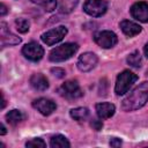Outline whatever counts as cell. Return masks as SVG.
Returning <instances> with one entry per match:
<instances>
[{
	"label": "cell",
	"instance_id": "cell-7",
	"mask_svg": "<svg viewBox=\"0 0 148 148\" xmlns=\"http://www.w3.org/2000/svg\"><path fill=\"white\" fill-rule=\"evenodd\" d=\"M66 35H67V28L64 27V25H59V27H57L54 29H51L47 32L43 34L42 35V40L46 45L51 46V45H54V44L59 43L60 40H62Z\"/></svg>",
	"mask_w": 148,
	"mask_h": 148
},
{
	"label": "cell",
	"instance_id": "cell-17",
	"mask_svg": "<svg viewBox=\"0 0 148 148\" xmlns=\"http://www.w3.org/2000/svg\"><path fill=\"white\" fill-rule=\"evenodd\" d=\"M69 114L74 120L83 121L89 117V111H88L87 108H75V109L71 110Z\"/></svg>",
	"mask_w": 148,
	"mask_h": 148
},
{
	"label": "cell",
	"instance_id": "cell-12",
	"mask_svg": "<svg viewBox=\"0 0 148 148\" xmlns=\"http://www.w3.org/2000/svg\"><path fill=\"white\" fill-rule=\"evenodd\" d=\"M0 39H1V46L7 45H16L21 43V38L12 34L8 29L5 22H1L0 24Z\"/></svg>",
	"mask_w": 148,
	"mask_h": 148
},
{
	"label": "cell",
	"instance_id": "cell-31",
	"mask_svg": "<svg viewBox=\"0 0 148 148\" xmlns=\"http://www.w3.org/2000/svg\"><path fill=\"white\" fill-rule=\"evenodd\" d=\"M147 74H148V71H147Z\"/></svg>",
	"mask_w": 148,
	"mask_h": 148
},
{
	"label": "cell",
	"instance_id": "cell-27",
	"mask_svg": "<svg viewBox=\"0 0 148 148\" xmlns=\"http://www.w3.org/2000/svg\"><path fill=\"white\" fill-rule=\"evenodd\" d=\"M6 13H7V7L5 6V3H1L0 5V16L6 15Z\"/></svg>",
	"mask_w": 148,
	"mask_h": 148
},
{
	"label": "cell",
	"instance_id": "cell-13",
	"mask_svg": "<svg viewBox=\"0 0 148 148\" xmlns=\"http://www.w3.org/2000/svg\"><path fill=\"white\" fill-rule=\"evenodd\" d=\"M30 84L31 87L37 90V91H44L49 88V81L47 79L40 74V73H36V74H32L31 77H30Z\"/></svg>",
	"mask_w": 148,
	"mask_h": 148
},
{
	"label": "cell",
	"instance_id": "cell-4",
	"mask_svg": "<svg viewBox=\"0 0 148 148\" xmlns=\"http://www.w3.org/2000/svg\"><path fill=\"white\" fill-rule=\"evenodd\" d=\"M59 94L67 99H76L83 95L77 81L75 80H68L62 83V86L59 88Z\"/></svg>",
	"mask_w": 148,
	"mask_h": 148
},
{
	"label": "cell",
	"instance_id": "cell-25",
	"mask_svg": "<svg viewBox=\"0 0 148 148\" xmlns=\"http://www.w3.org/2000/svg\"><path fill=\"white\" fill-rule=\"evenodd\" d=\"M51 72H52V74H53L54 76H57V77H59V79L65 76V71H64L62 68H52Z\"/></svg>",
	"mask_w": 148,
	"mask_h": 148
},
{
	"label": "cell",
	"instance_id": "cell-6",
	"mask_svg": "<svg viewBox=\"0 0 148 148\" xmlns=\"http://www.w3.org/2000/svg\"><path fill=\"white\" fill-rule=\"evenodd\" d=\"M94 40L101 47L110 49L117 44L118 38L114 32H112L110 30H103V31H98L94 35Z\"/></svg>",
	"mask_w": 148,
	"mask_h": 148
},
{
	"label": "cell",
	"instance_id": "cell-18",
	"mask_svg": "<svg viewBox=\"0 0 148 148\" xmlns=\"http://www.w3.org/2000/svg\"><path fill=\"white\" fill-rule=\"evenodd\" d=\"M6 119L10 125H17L18 123H21L24 119V114L22 113V111L20 110H12L6 114Z\"/></svg>",
	"mask_w": 148,
	"mask_h": 148
},
{
	"label": "cell",
	"instance_id": "cell-1",
	"mask_svg": "<svg viewBox=\"0 0 148 148\" xmlns=\"http://www.w3.org/2000/svg\"><path fill=\"white\" fill-rule=\"evenodd\" d=\"M148 102V81L140 83L123 101L121 109L124 111H134L142 108Z\"/></svg>",
	"mask_w": 148,
	"mask_h": 148
},
{
	"label": "cell",
	"instance_id": "cell-28",
	"mask_svg": "<svg viewBox=\"0 0 148 148\" xmlns=\"http://www.w3.org/2000/svg\"><path fill=\"white\" fill-rule=\"evenodd\" d=\"M0 134H1V135L6 134V127H5V125H3V124H1V125H0Z\"/></svg>",
	"mask_w": 148,
	"mask_h": 148
},
{
	"label": "cell",
	"instance_id": "cell-16",
	"mask_svg": "<svg viewBox=\"0 0 148 148\" xmlns=\"http://www.w3.org/2000/svg\"><path fill=\"white\" fill-rule=\"evenodd\" d=\"M50 146L52 148H68L71 146V143L68 142L66 136H64L61 134H57V135H53L51 138Z\"/></svg>",
	"mask_w": 148,
	"mask_h": 148
},
{
	"label": "cell",
	"instance_id": "cell-11",
	"mask_svg": "<svg viewBox=\"0 0 148 148\" xmlns=\"http://www.w3.org/2000/svg\"><path fill=\"white\" fill-rule=\"evenodd\" d=\"M131 15L138 21L147 23L148 22V3L145 1L135 2L131 7Z\"/></svg>",
	"mask_w": 148,
	"mask_h": 148
},
{
	"label": "cell",
	"instance_id": "cell-20",
	"mask_svg": "<svg viewBox=\"0 0 148 148\" xmlns=\"http://www.w3.org/2000/svg\"><path fill=\"white\" fill-rule=\"evenodd\" d=\"M127 64L131 65L132 67H135V68L141 67L142 59H141V56H140L139 51H134V52H132V53L127 57Z\"/></svg>",
	"mask_w": 148,
	"mask_h": 148
},
{
	"label": "cell",
	"instance_id": "cell-19",
	"mask_svg": "<svg viewBox=\"0 0 148 148\" xmlns=\"http://www.w3.org/2000/svg\"><path fill=\"white\" fill-rule=\"evenodd\" d=\"M77 1L79 0H61L60 6H59L60 12L64 14H69L77 5Z\"/></svg>",
	"mask_w": 148,
	"mask_h": 148
},
{
	"label": "cell",
	"instance_id": "cell-9",
	"mask_svg": "<svg viewBox=\"0 0 148 148\" xmlns=\"http://www.w3.org/2000/svg\"><path fill=\"white\" fill-rule=\"evenodd\" d=\"M97 61H98V58L95 53L92 52L82 53L77 60V68L81 72H89L97 65Z\"/></svg>",
	"mask_w": 148,
	"mask_h": 148
},
{
	"label": "cell",
	"instance_id": "cell-10",
	"mask_svg": "<svg viewBox=\"0 0 148 148\" xmlns=\"http://www.w3.org/2000/svg\"><path fill=\"white\" fill-rule=\"evenodd\" d=\"M32 106L39 111L43 116H50L56 109H57V105L53 101L49 99V98H38V99H35L32 102Z\"/></svg>",
	"mask_w": 148,
	"mask_h": 148
},
{
	"label": "cell",
	"instance_id": "cell-15",
	"mask_svg": "<svg viewBox=\"0 0 148 148\" xmlns=\"http://www.w3.org/2000/svg\"><path fill=\"white\" fill-rule=\"evenodd\" d=\"M114 111H116V108L111 103H105L104 102V103L96 104V112H97V116L101 119H108V118L112 117Z\"/></svg>",
	"mask_w": 148,
	"mask_h": 148
},
{
	"label": "cell",
	"instance_id": "cell-30",
	"mask_svg": "<svg viewBox=\"0 0 148 148\" xmlns=\"http://www.w3.org/2000/svg\"><path fill=\"white\" fill-rule=\"evenodd\" d=\"M143 51H145V54H146V57L148 58V43L145 45V49H143Z\"/></svg>",
	"mask_w": 148,
	"mask_h": 148
},
{
	"label": "cell",
	"instance_id": "cell-29",
	"mask_svg": "<svg viewBox=\"0 0 148 148\" xmlns=\"http://www.w3.org/2000/svg\"><path fill=\"white\" fill-rule=\"evenodd\" d=\"M1 97H2V104H1V109H3V108H5V105H6V99H5L3 92H1Z\"/></svg>",
	"mask_w": 148,
	"mask_h": 148
},
{
	"label": "cell",
	"instance_id": "cell-5",
	"mask_svg": "<svg viewBox=\"0 0 148 148\" xmlns=\"http://www.w3.org/2000/svg\"><path fill=\"white\" fill-rule=\"evenodd\" d=\"M108 9L106 0H86L83 10L90 16H102Z\"/></svg>",
	"mask_w": 148,
	"mask_h": 148
},
{
	"label": "cell",
	"instance_id": "cell-2",
	"mask_svg": "<svg viewBox=\"0 0 148 148\" xmlns=\"http://www.w3.org/2000/svg\"><path fill=\"white\" fill-rule=\"evenodd\" d=\"M77 49H79V46L75 43H65V44L53 49L50 52V57L49 58L53 62L65 61V60L69 59L71 57H73L76 53Z\"/></svg>",
	"mask_w": 148,
	"mask_h": 148
},
{
	"label": "cell",
	"instance_id": "cell-14",
	"mask_svg": "<svg viewBox=\"0 0 148 148\" xmlns=\"http://www.w3.org/2000/svg\"><path fill=\"white\" fill-rule=\"evenodd\" d=\"M120 28H121V31L128 37H133V36L141 32V27L138 23L128 21V20L121 21L120 22Z\"/></svg>",
	"mask_w": 148,
	"mask_h": 148
},
{
	"label": "cell",
	"instance_id": "cell-22",
	"mask_svg": "<svg viewBox=\"0 0 148 148\" xmlns=\"http://www.w3.org/2000/svg\"><path fill=\"white\" fill-rule=\"evenodd\" d=\"M15 25H16V29L18 30V32L24 34V32H27L29 30L30 23L25 18H16L15 20Z\"/></svg>",
	"mask_w": 148,
	"mask_h": 148
},
{
	"label": "cell",
	"instance_id": "cell-21",
	"mask_svg": "<svg viewBox=\"0 0 148 148\" xmlns=\"http://www.w3.org/2000/svg\"><path fill=\"white\" fill-rule=\"evenodd\" d=\"M32 1L42 6L46 12H52L53 9H56L57 6V0H32Z\"/></svg>",
	"mask_w": 148,
	"mask_h": 148
},
{
	"label": "cell",
	"instance_id": "cell-8",
	"mask_svg": "<svg viewBox=\"0 0 148 148\" xmlns=\"http://www.w3.org/2000/svg\"><path fill=\"white\" fill-rule=\"evenodd\" d=\"M22 53L27 59H29L31 61H38V60H40L43 58L44 50L38 43L31 42V43H28V44H25L23 46Z\"/></svg>",
	"mask_w": 148,
	"mask_h": 148
},
{
	"label": "cell",
	"instance_id": "cell-26",
	"mask_svg": "<svg viewBox=\"0 0 148 148\" xmlns=\"http://www.w3.org/2000/svg\"><path fill=\"white\" fill-rule=\"evenodd\" d=\"M110 146L111 147H120L121 146V140L119 138H112L110 140Z\"/></svg>",
	"mask_w": 148,
	"mask_h": 148
},
{
	"label": "cell",
	"instance_id": "cell-24",
	"mask_svg": "<svg viewBox=\"0 0 148 148\" xmlns=\"http://www.w3.org/2000/svg\"><path fill=\"white\" fill-rule=\"evenodd\" d=\"M90 126L92 127V130L95 131H101L102 127H103V123L101 120H97V119H92L90 121Z\"/></svg>",
	"mask_w": 148,
	"mask_h": 148
},
{
	"label": "cell",
	"instance_id": "cell-23",
	"mask_svg": "<svg viewBox=\"0 0 148 148\" xmlns=\"http://www.w3.org/2000/svg\"><path fill=\"white\" fill-rule=\"evenodd\" d=\"M25 146L27 147H31V148H44V147H46V143L40 138H34V139L27 141Z\"/></svg>",
	"mask_w": 148,
	"mask_h": 148
},
{
	"label": "cell",
	"instance_id": "cell-3",
	"mask_svg": "<svg viewBox=\"0 0 148 148\" xmlns=\"http://www.w3.org/2000/svg\"><path fill=\"white\" fill-rule=\"evenodd\" d=\"M138 80V75L134 74L131 71H124L121 72L116 81L114 91L117 95H124L128 91V89L132 87V84Z\"/></svg>",
	"mask_w": 148,
	"mask_h": 148
}]
</instances>
